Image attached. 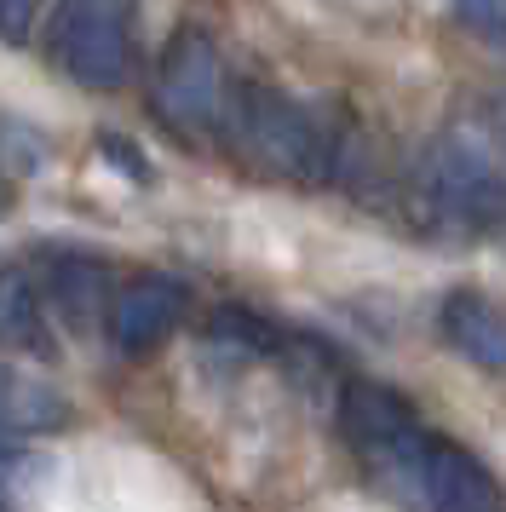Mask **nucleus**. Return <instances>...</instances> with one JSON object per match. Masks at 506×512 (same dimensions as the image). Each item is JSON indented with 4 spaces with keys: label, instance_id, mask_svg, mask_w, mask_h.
I'll list each match as a JSON object with an SVG mask.
<instances>
[{
    "label": "nucleus",
    "instance_id": "nucleus-5",
    "mask_svg": "<svg viewBox=\"0 0 506 512\" xmlns=\"http://www.w3.org/2000/svg\"><path fill=\"white\" fill-rule=\"evenodd\" d=\"M506 495L495 484V472L460 449L455 438H443L426 426L420 443V472H414V507H443V512H495Z\"/></svg>",
    "mask_w": 506,
    "mask_h": 512
},
{
    "label": "nucleus",
    "instance_id": "nucleus-7",
    "mask_svg": "<svg viewBox=\"0 0 506 512\" xmlns=\"http://www.w3.org/2000/svg\"><path fill=\"white\" fill-rule=\"evenodd\" d=\"M437 334L466 363H478L489 374H506V311L495 300H483L478 288H455L449 300L437 305Z\"/></svg>",
    "mask_w": 506,
    "mask_h": 512
},
{
    "label": "nucleus",
    "instance_id": "nucleus-18",
    "mask_svg": "<svg viewBox=\"0 0 506 512\" xmlns=\"http://www.w3.org/2000/svg\"><path fill=\"white\" fill-rule=\"evenodd\" d=\"M495 144H501V156H506V98L495 104Z\"/></svg>",
    "mask_w": 506,
    "mask_h": 512
},
{
    "label": "nucleus",
    "instance_id": "nucleus-2",
    "mask_svg": "<svg viewBox=\"0 0 506 512\" xmlns=\"http://www.w3.org/2000/svg\"><path fill=\"white\" fill-rule=\"evenodd\" d=\"M414 208L426 213V231L443 236H489L506 225V173L501 156L466 133L449 127L426 144V156L414 167Z\"/></svg>",
    "mask_w": 506,
    "mask_h": 512
},
{
    "label": "nucleus",
    "instance_id": "nucleus-19",
    "mask_svg": "<svg viewBox=\"0 0 506 512\" xmlns=\"http://www.w3.org/2000/svg\"><path fill=\"white\" fill-rule=\"evenodd\" d=\"M6 202H12V190H6V179H0V213H6Z\"/></svg>",
    "mask_w": 506,
    "mask_h": 512
},
{
    "label": "nucleus",
    "instance_id": "nucleus-6",
    "mask_svg": "<svg viewBox=\"0 0 506 512\" xmlns=\"http://www.w3.org/2000/svg\"><path fill=\"white\" fill-rule=\"evenodd\" d=\"M184 311H190V288L179 277H133L104 311L110 317V346L121 357H144V351H156L161 340L179 334Z\"/></svg>",
    "mask_w": 506,
    "mask_h": 512
},
{
    "label": "nucleus",
    "instance_id": "nucleus-4",
    "mask_svg": "<svg viewBox=\"0 0 506 512\" xmlns=\"http://www.w3.org/2000/svg\"><path fill=\"white\" fill-rule=\"evenodd\" d=\"M156 116L179 133V139H219V116H225V70H219V47L213 35L184 24L156 64Z\"/></svg>",
    "mask_w": 506,
    "mask_h": 512
},
{
    "label": "nucleus",
    "instance_id": "nucleus-8",
    "mask_svg": "<svg viewBox=\"0 0 506 512\" xmlns=\"http://www.w3.org/2000/svg\"><path fill=\"white\" fill-rule=\"evenodd\" d=\"M414 420L420 415H414L391 386H380V380H351V386L340 392V438L351 443L357 461L374 455L380 443H391L403 426H414Z\"/></svg>",
    "mask_w": 506,
    "mask_h": 512
},
{
    "label": "nucleus",
    "instance_id": "nucleus-10",
    "mask_svg": "<svg viewBox=\"0 0 506 512\" xmlns=\"http://www.w3.org/2000/svg\"><path fill=\"white\" fill-rule=\"evenodd\" d=\"M64 420H69V403L52 380L18 369V363H0V426L6 432L35 438V432H58Z\"/></svg>",
    "mask_w": 506,
    "mask_h": 512
},
{
    "label": "nucleus",
    "instance_id": "nucleus-1",
    "mask_svg": "<svg viewBox=\"0 0 506 512\" xmlns=\"http://www.w3.org/2000/svg\"><path fill=\"white\" fill-rule=\"evenodd\" d=\"M219 144L242 167L288 179V185H317L340 162V144L328 139V127L305 104H294L288 93H276L265 81H242L236 93H225Z\"/></svg>",
    "mask_w": 506,
    "mask_h": 512
},
{
    "label": "nucleus",
    "instance_id": "nucleus-12",
    "mask_svg": "<svg viewBox=\"0 0 506 512\" xmlns=\"http://www.w3.org/2000/svg\"><path fill=\"white\" fill-rule=\"evenodd\" d=\"M207 346L265 363V357H282V351H288V334H282L271 317L248 311V305H219V311L207 317Z\"/></svg>",
    "mask_w": 506,
    "mask_h": 512
},
{
    "label": "nucleus",
    "instance_id": "nucleus-14",
    "mask_svg": "<svg viewBox=\"0 0 506 512\" xmlns=\"http://www.w3.org/2000/svg\"><path fill=\"white\" fill-rule=\"evenodd\" d=\"M455 24L478 35L483 47L506 52V0H455Z\"/></svg>",
    "mask_w": 506,
    "mask_h": 512
},
{
    "label": "nucleus",
    "instance_id": "nucleus-11",
    "mask_svg": "<svg viewBox=\"0 0 506 512\" xmlns=\"http://www.w3.org/2000/svg\"><path fill=\"white\" fill-rule=\"evenodd\" d=\"M0 346L29 351V357H52V334L41 317V294L23 271H0Z\"/></svg>",
    "mask_w": 506,
    "mask_h": 512
},
{
    "label": "nucleus",
    "instance_id": "nucleus-3",
    "mask_svg": "<svg viewBox=\"0 0 506 512\" xmlns=\"http://www.w3.org/2000/svg\"><path fill=\"white\" fill-rule=\"evenodd\" d=\"M52 58L75 87L115 93L133 70V0H58Z\"/></svg>",
    "mask_w": 506,
    "mask_h": 512
},
{
    "label": "nucleus",
    "instance_id": "nucleus-17",
    "mask_svg": "<svg viewBox=\"0 0 506 512\" xmlns=\"http://www.w3.org/2000/svg\"><path fill=\"white\" fill-rule=\"evenodd\" d=\"M46 0H0V41L6 47H23L35 35V18H41Z\"/></svg>",
    "mask_w": 506,
    "mask_h": 512
},
{
    "label": "nucleus",
    "instance_id": "nucleus-16",
    "mask_svg": "<svg viewBox=\"0 0 506 512\" xmlns=\"http://www.w3.org/2000/svg\"><path fill=\"white\" fill-rule=\"evenodd\" d=\"M0 156L18 167V173H35L41 167V156H46V144L23 127V121H0Z\"/></svg>",
    "mask_w": 506,
    "mask_h": 512
},
{
    "label": "nucleus",
    "instance_id": "nucleus-9",
    "mask_svg": "<svg viewBox=\"0 0 506 512\" xmlns=\"http://www.w3.org/2000/svg\"><path fill=\"white\" fill-rule=\"evenodd\" d=\"M46 294L64 311L69 328H92L110 311V265L92 254H52L46 259Z\"/></svg>",
    "mask_w": 506,
    "mask_h": 512
},
{
    "label": "nucleus",
    "instance_id": "nucleus-15",
    "mask_svg": "<svg viewBox=\"0 0 506 512\" xmlns=\"http://www.w3.org/2000/svg\"><path fill=\"white\" fill-rule=\"evenodd\" d=\"M98 156H104V167L127 173L133 185H150V179H156V173H150V162H144V150H138L133 139H121V133H98Z\"/></svg>",
    "mask_w": 506,
    "mask_h": 512
},
{
    "label": "nucleus",
    "instance_id": "nucleus-13",
    "mask_svg": "<svg viewBox=\"0 0 506 512\" xmlns=\"http://www.w3.org/2000/svg\"><path fill=\"white\" fill-rule=\"evenodd\" d=\"M52 478H58V461H52L46 449H35L29 438H18V432L0 426V507L41 495Z\"/></svg>",
    "mask_w": 506,
    "mask_h": 512
}]
</instances>
